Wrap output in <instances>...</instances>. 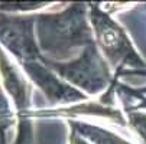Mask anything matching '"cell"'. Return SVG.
Returning <instances> with one entry per match:
<instances>
[{
  "label": "cell",
  "instance_id": "6da1fadb",
  "mask_svg": "<svg viewBox=\"0 0 146 144\" xmlns=\"http://www.w3.org/2000/svg\"><path fill=\"white\" fill-rule=\"evenodd\" d=\"M35 33L42 56L55 62H67L96 43L87 3H72L59 12L36 14Z\"/></svg>",
  "mask_w": 146,
  "mask_h": 144
},
{
  "label": "cell",
  "instance_id": "7a4b0ae2",
  "mask_svg": "<svg viewBox=\"0 0 146 144\" xmlns=\"http://www.w3.org/2000/svg\"><path fill=\"white\" fill-rule=\"evenodd\" d=\"M88 17L94 42L114 72L146 69L145 60L133 48L126 30L98 3L88 5Z\"/></svg>",
  "mask_w": 146,
  "mask_h": 144
},
{
  "label": "cell",
  "instance_id": "3957f363",
  "mask_svg": "<svg viewBox=\"0 0 146 144\" xmlns=\"http://www.w3.org/2000/svg\"><path fill=\"white\" fill-rule=\"evenodd\" d=\"M42 62L61 79L86 95H97L104 89L107 91L114 79L110 65L96 43L86 46L75 58L67 62H55L44 56Z\"/></svg>",
  "mask_w": 146,
  "mask_h": 144
},
{
  "label": "cell",
  "instance_id": "277c9868",
  "mask_svg": "<svg viewBox=\"0 0 146 144\" xmlns=\"http://www.w3.org/2000/svg\"><path fill=\"white\" fill-rule=\"evenodd\" d=\"M36 14L0 12V45L22 66L42 58L35 33Z\"/></svg>",
  "mask_w": 146,
  "mask_h": 144
},
{
  "label": "cell",
  "instance_id": "5b68a950",
  "mask_svg": "<svg viewBox=\"0 0 146 144\" xmlns=\"http://www.w3.org/2000/svg\"><path fill=\"white\" fill-rule=\"evenodd\" d=\"M22 68L29 76V79L45 94L51 104H75V102L87 99L86 94L71 87L68 82L61 79L52 69H49L42 62V58L35 62L22 65Z\"/></svg>",
  "mask_w": 146,
  "mask_h": 144
},
{
  "label": "cell",
  "instance_id": "8992f818",
  "mask_svg": "<svg viewBox=\"0 0 146 144\" xmlns=\"http://www.w3.org/2000/svg\"><path fill=\"white\" fill-rule=\"evenodd\" d=\"M0 79L6 92L13 98V104L17 112V128L32 126L31 118V94L32 87L19 72V69L7 58L5 49L0 45Z\"/></svg>",
  "mask_w": 146,
  "mask_h": 144
},
{
  "label": "cell",
  "instance_id": "52a82bcc",
  "mask_svg": "<svg viewBox=\"0 0 146 144\" xmlns=\"http://www.w3.org/2000/svg\"><path fill=\"white\" fill-rule=\"evenodd\" d=\"M68 124L72 131L80 134L82 138H86L91 144H132L127 140L121 138L120 135H117L106 128H101L98 126L88 124V122L70 120Z\"/></svg>",
  "mask_w": 146,
  "mask_h": 144
},
{
  "label": "cell",
  "instance_id": "ba28073f",
  "mask_svg": "<svg viewBox=\"0 0 146 144\" xmlns=\"http://www.w3.org/2000/svg\"><path fill=\"white\" fill-rule=\"evenodd\" d=\"M127 126L139 135L143 144H146V112L136 110H126Z\"/></svg>",
  "mask_w": 146,
  "mask_h": 144
},
{
  "label": "cell",
  "instance_id": "9c48e42d",
  "mask_svg": "<svg viewBox=\"0 0 146 144\" xmlns=\"http://www.w3.org/2000/svg\"><path fill=\"white\" fill-rule=\"evenodd\" d=\"M12 126H13V115L10 111V105L2 87H0V141H2V144H6L5 141L6 130L10 128Z\"/></svg>",
  "mask_w": 146,
  "mask_h": 144
},
{
  "label": "cell",
  "instance_id": "30bf717a",
  "mask_svg": "<svg viewBox=\"0 0 146 144\" xmlns=\"http://www.w3.org/2000/svg\"><path fill=\"white\" fill-rule=\"evenodd\" d=\"M48 3H0V12L5 13H25L29 10H38L46 6Z\"/></svg>",
  "mask_w": 146,
  "mask_h": 144
},
{
  "label": "cell",
  "instance_id": "8fae6325",
  "mask_svg": "<svg viewBox=\"0 0 146 144\" xmlns=\"http://www.w3.org/2000/svg\"><path fill=\"white\" fill-rule=\"evenodd\" d=\"M70 144H91V143H88L86 138H82L80 134H77L75 131L71 130V134H70Z\"/></svg>",
  "mask_w": 146,
  "mask_h": 144
},
{
  "label": "cell",
  "instance_id": "7c38bea8",
  "mask_svg": "<svg viewBox=\"0 0 146 144\" xmlns=\"http://www.w3.org/2000/svg\"><path fill=\"white\" fill-rule=\"evenodd\" d=\"M142 108H146V98H143V101L142 102H139V104L137 105H135L133 108H129V110H142Z\"/></svg>",
  "mask_w": 146,
  "mask_h": 144
}]
</instances>
